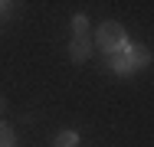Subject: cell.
Wrapping results in <instances>:
<instances>
[{
	"mask_svg": "<svg viewBox=\"0 0 154 147\" xmlns=\"http://www.w3.org/2000/svg\"><path fill=\"white\" fill-rule=\"evenodd\" d=\"M92 46H98L105 56H118V52L128 49V33H125V26L118 23V20H105L102 26L95 29Z\"/></svg>",
	"mask_w": 154,
	"mask_h": 147,
	"instance_id": "obj_1",
	"label": "cell"
},
{
	"mask_svg": "<svg viewBox=\"0 0 154 147\" xmlns=\"http://www.w3.org/2000/svg\"><path fill=\"white\" fill-rule=\"evenodd\" d=\"M125 56H128V62H131V69H134V72H138V69H144V65H151V49H148L144 43H128Z\"/></svg>",
	"mask_w": 154,
	"mask_h": 147,
	"instance_id": "obj_2",
	"label": "cell"
},
{
	"mask_svg": "<svg viewBox=\"0 0 154 147\" xmlns=\"http://www.w3.org/2000/svg\"><path fill=\"white\" fill-rule=\"evenodd\" d=\"M92 49H95V46H92V39H89V36H72V43H69V59L82 65L85 59L92 56Z\"/></svg>",
	"mask_w": 154,
	"mask_h": 147,
	"instance_id": "obj_3",
	"label": "cell"
},
{
	"mask_svg": "<svg viewBox=\"0 0 154 147\" xmlns=\"http://www.w3.org/2000/svg\"><path fill=\"white\" fill-rule=\"evenodd\" d=\"M53 147H79V131H72V128L59 131V134L53 137Z\"/></svg>",
	"mask_w": 154,
	"mask_h": 147,
	"instance_id": "obj_4",
	"label": "cell"
},
{
	"mask_svg": "<svg viewBox=\"0 0 154 147\" xmlns=\"http://www.w3.org/2000/svg\"><path fill=\"white\" fill-rule=\"evenodd\" d=\"M108 65H112V72H118V75H131V72H134L125 52H118V56H112V59H108Z\"/></svg>",
	"mask_w": 154,
	"mask_h": 147,
	"instance_id": "obj_5",
	"label": "cell"
},
{
	"mask_svg": "<svg viewBox=\"0 0 154 147\" xmlns=\"http://www.w3.org/2000/svg\"><path fill=\"white\" fill-rule=\"evenodd\" d=\"M72 33L75 36H89V16L85 13H75L72 16Z\"/></svg>",
	"mask_w": 154,
	"mask_h": 147,
	"instance_id": "obj_6",
	"label": "cell"
},
{
	"mask_svg": "<svg viewBox=\"0 0 154 147\" xmlns=\"http://www.w3.org/2000/svg\"><path fill=\"white\" fill-rule=\"evenodd\" d=\"M17 144V137H13V128L7 124V121H0V147H13Z\"/></svg>",
	"mask_w": 154,
	"mask_h": 147,
	"instance_id": "obj_7",
	"label": "cell"
},
{
	"mask_svg": "<svg viewBox=\"0 0 154 147\" xmlns=\"http://www.w3.org/2000/svg\"><path fill=\"white\" fill-rule=\"evenodd\" d=\"M3 108H7V98H3V95H0V115H3Z\"/></svg>",
	"mask_w": 154,
	"mask_h": 147,
	"instance_id": "obj_8",
	"label": "cell"
}]
</instances>
